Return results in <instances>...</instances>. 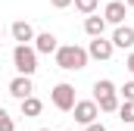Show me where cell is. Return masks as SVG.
<instances>
[{"instance_id":"obj_1","label":"cell","mask_w":134,"mask_h":131,"mask_svg":"<svg viewBox=\"0 0 134 131\" xmlns=\"http://www.w3.org/2000/svg\"><path fill=\"white\" fill-rule=\"evenodd\" d=\"M53 59L59 69H66V72H81V69H87V50L84 47H78V44H59V50L53 53Z\"/></svg>"},{"instance_id":"obj_2","label":"cell","mask_w":134,"mask_h":131,"mask_svg":"<svg viewBox=\"0 0 134 131\" xmlns=\"http://www.w3.org/2000/svg\"><path fill=\"white\" fill-rule=\"evenodd\" d=\"M94 103L100 112H119L122 97H119V88L109 81V78H97L94 81Z\"/></svg>"},{"instance_id":"obj_3","label":"cell","mask_w":134,"mask_h":131,"mask_svg":"<svg viewBox=\"0 0 134 131\" xmlns=\"http://www.w3.org/2000/svg\"><path fill=\"white\" fill-rule=\"evenodd\" d=\"M13 66H16V72L25 75V78H31L34 72H37V53H34L31 44H16V47H13Z\"/></svg>"},{"instance_id":"obj_4","label":"cell","mask_w":134,"mask_h":131,"mask_svg":"<svg viewBox=\"0 0 134 131\" xmlns=\"http://www.w3.org/2000/svg\"><path fill=\"white\" fill-rule=\"evenodd\" d=\"M50 103L59 109V112H72L75 109V88L69 84V81H59V84H53V91H50Z\"/></svg>"},{"instance_id":"obj_5","label":"cell","mask_w":134,"mask_h":131,"mask_svg":"<svg viewBox=\"0 0 134 131\" xmlns=\"http://www.w3.org/2000/svg\"><path fill=\"white\" fill-rule=\"evenodd\" d=\"M72 112H75V122H78V125H84V128H87V125H94V122H97V116H100V109H97V103H94V100H78Z\"/></svg>"},{"instance_id":"obj_6","label":"cell","mask_w":134,"mask_h":131,"mask_svg":"<svg viewBox=\"0 0 134 131\" xmlns=\"http://www.w3.org/2000/svg\"><path fill=\"white\" fill-rule=\"evenodd\" d=\"M125 16H128V6H125V0H109L106 3V9H103V19H106V25H125Z\"/></svg>"},{"instance_id":"obj_7","label":"cell","mask_w":134,"mask_h":131,"mask_svg":"<svg viewBox=\"0 0 134 131\" xmlns=\"http://www.w3.org/2000/svg\"><path fill=\"white\" fill-rule=\"evenodd\" d=\"M112 53H115V47H112V41L109 37H94L91 44H87V56L91 59H112Z\"/></svg>"},{"instance_id":"obj_8","label":"cell","mask_w":134,"mask_h":131,"mask_svg":"<svg viewBox=\"0 0 134 131\" xmlns=\"http://www.w3.org/2000/svg\"><path fill=\"white\" fill-rule=\"evenodd\" d=\"M6 91L22 103L25 97H34V81H31V78H25V75H16V78L9 81V88H6Z\"/></svg>"},{"instance_id":"obj_9","label":"cell","mask_w":134,"mask_h":131,"mask_svg":"<svg viewBox=\"0 0 134 131\" xmlns=\"http://www.w3.org/2000/svg\"><path fill=\"white\" fill-rule=\"evenodd\" d=\"M34 53L41 56V53H56L59 50V41H56V34L53 31H41V34H34Z\"/></svg>"},{"instance_id":"obj_10","label":"cell","mask_w":134,"mask_h":131,"mask_svg":"<svg viewBox=\"0 0 134 131\" xmlns=\"http://www.w3.org/2000/svg\"><path fill=\"white\" fill-rule=\"evenodd\" d=\"M109 41H112L115 50H131V47H134V28H131V25H119Z\"/></svg>"},{"instance_id":"obj_11","label":"cell","mask_w":134,"mask_h":131,"mask_svg":"<svg viewBox=\"0 0 134 131\" xmlns=\"http://www.w3.org/2000/svg\"><path fill=\"white\" fill-rule=\"evenodd\" d=\"M9 34H13L16 44H28V41H34V28H31V22H25V19L13 22V25H9Z\"/></svg>"},{"instance_id":"obj_12","label":"cell","mask_w":134,"mask_h":131,"mask_svg":"<svg viewBox=\"0 0 134 131\" xmlns=\"http://www.w3.org/2000/svg\"><path fill=\"white\" fill-rule=\"evenodd\" d=\"M84 34H87L91 41H94V37H103V34H106V19L97 16V13L87 16V19H84Z\"/></svg>"},{"instance_id":"obj_13","label":"cell","mask_w":134,"mask_h":131,"mask_svg":"<svg viewBox=\"0 0 134 131\" xmlns=\"http://www.w3.org/2000/svg\"><path fill=\"white\" fill-rule=\"evenodd\" d=\"M19 109H22V116H25V119H37V116L44 112V100H37V97H25L22 103H19Z\"/></svg>"},{"instance_id":"obj_14","label":"cell","mask_w":134,"mask_h":131,"mask_svg":"<svg viewBox=\"0 0 134 131\" xmlns=\"http://www.w3.org/2000/svg\"><path fill=\"white\" fill-rule=\"evenodd\" d=\"M72 3H75V9H78V13H84V19H87V16H94V13H97V6H100V0H72Z\"/></svg>"},{"instance_id":"obj_15","label":"cell","mask_w":134,"mask_h":131,"mask_svg":"<svg viewBox=\"0 0 134 131\" xmlns=\"http://www.w3.org/2000/svg\"><path fill=\"white\" fill-rule=\"evenodd\" d=\"M119 119H122L125 125H134V103H122V106H119Z\"/></svg>"},{"instance_id":"obj_16","label":"cell","mask_w":134,"mask_h":131,"mask_svg":"<svg viewBox=\"0 0 134 131\" xmlns=\"http://www.w3.org/2000/svg\"><path fill=\"white\" fill-rule=\"evenodd\" d=\"M119 97H122V103H134V81H125L119 88Z\"/></svg>"},{"instance_id":"obj_17","label":"cell","mask_w":134,"mask_h":131,"mask_svg":"<svg viewBox=\"0 0 134 131\" xmlns=\"http://www.w3.org/2000/svg\"><path fill=\"white\" fill-rule=\"evenodd\" d=\"M0 131H16V122H13V116L0 106Z\"/></svg>"},{"instance_id":"obj_18","label":"cell","mask_w":134,"mask_h":131,"mask_svg":"<svg viewBox=\"0 0 134 131\" xmlns=\"http://www.w3.org/2000/svg\"><path fill=\"white\" fill-rule=\"evenodd\" d=\"M50 6L53 9H66V6H72V0H50Z\"/></svg>"},{"instance_id":"obj_19","label":"cell","mask_w":134,"mask_h":131,"mask_svg":"<svg viewBox=\"0 0 134 131\" xmlns=\"http://www.w3.org/2000/svg\"><path fill=\"white\" fill-rule=\"evenodd\" d=\"M125 66H128V72H131V75H134V50H131V53H128V59H125Z\"/></svg>"},{"instance_id":"obj_20","label":"cell","mask_w":134,"mask_h":131,"mask_svg":"<svg viewBox=\"0 0 134 131\" xmlns=\"http://www.w3.org/2000/svg\"><path fill=\"white\" fill-rule=\"evenodd\" d=\"M84 131H106V128H103L100 122H94V125H87V128H84Z\"/></svg>"},{"instance_id":"obj_21","label":"cell","mask_w":134,"mask_h":131,"mask_svg":"<svg viewBox=\"0 0 134 131\" xmlns=\"http://www.w3.org/2000/svg\"><path fill=\"white\" fill-rule=\"evenodd\" d=\"M125 6H128V9H134V0H125Z\"/></svg>"},{"instance_id":"obj_22","label":"cell","mask_w":134,"mask_h":131,"mask_svg":"<svg viewBox=\"0 0 134 131\" xmlns=\"http://www.w3.org/2000/svg\"><path fill=\"white\" fill-rule=\"evenodd\" d=\"M37 131H50V128H37Z\"/></svg>"},{"instance_id":"obj_23","label":"cell","mask_w":134,"mask_h":131,"mask_svg":"<svg viewBox=\"0 0 134 131\" xmlns=\"http://www.w3.org/2000/svg\"><path fill=\"white\" fill-rule=\"evenodd\" d=\"M66 131H72V128H66Z\"/></svg>"},{"instance_id":"obj_24","label":"cell","mask_w":134,"mask_h":131,"mask_svg":"<svg viewBox=\"0 0 134 131\" xmlns=\"http://www.w3.org/2000/svg\"><path fill=\"white\" fill-rule=\"evenodd\" d=\"M106 3H109V0H106Z\"/></svg>"}]
</instances>
